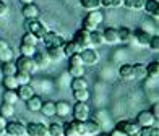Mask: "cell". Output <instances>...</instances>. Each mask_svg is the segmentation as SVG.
<instances>
[{
  "mask_svg": "<svg viewBox=\"0 0 159 136\" xmlns=\"http://www.w3.org/2000/svg\"><path fill=\"white\" fill-rule=\"evenodd\" d=\"M84 128H86V136H98L102 128H101V123L98 120H84Z\"/></svg>",
  "mask_w": 159,
  "mask_h": 136,
  "instance_id": "obj_14",
  "label": "cell"
},
{
  "mask_svg": "<svg viewBox=\"0 0 159 136\" xmlns=\"http://www.w3.org/2000/svg\"><path fill=\"white\" fill-rule=\"evenodd\" d=\"M41 42L46 46V49H49V47H62L65 44V39H63V36H60L59 33L47 31L46 36L41 39Z\"/></svg>",
  "mask_w": 159,
  "mask_h": 136,
  "instance_id": "obj_4",
  "label": "cell"
},
{
  "mask_svg": "<svg viewBox=\"0 0 159 136\" xmlns=\"http://www.w3.org/2000/svg\"><path fill=\"white\" fill-rule=\"evenodd\" d=\"M3 86H5V89H13V91H16V88H18V81H16V78H15V75L13 76H3Z\"/></svg>",
  "mask_w": 159,
  "mask_h": 136,
  "instance_id": "obj_40",
  "label": "cell"
},
{
  "mask_svg": "<svg viewBox=\"0 0 159 136\" xmlns=\"http://www.w3.org/2000/svg\"><path fill=\"white\" fill-rule=\"evenodd\" d=\"M89 42H91V47H101L104 46V36H102V31H89Z\"/></svg>",
  "mask_w": 159,
  "mask_h": 136,
  "instance_id": "obj_20",
  "label": "cell"
},
{
  "mask_svg": "<svg viewBox=\"0 0 159 136\" xmlns=\"http://www.w3.org/2000/svg\"><path fill=\"white\" fill-rule=\"evenodd\" d=\"M99 136H109V134H102V133H99Z\"/></svg>",
  "mask_w": 159,
  "mask_h": 136,
  "instance_id": "obj_54",
  "label": "cell"
},
{
  "mask_svg": "<svg viewBox=\"0 0 159 136\" xmlns=\"http://www.w3.org/2000/svg\"><path fill=\"white\" fill-rule=\"evenodd\" d=\"M115 128H119V130H122L125 134L128 136H136L140 131V125L136 123V121H128V120H122L117 123V126Z\"/></svg>",
  "mask_w": 159,
  "mask_h": 136,
  "instance_id": "obj_10",
  "label": "cell"
},
{
  "mask_svg": "<svg viewBox=\"0 0 159 136\" xmlns=\"http://www.w3.org/2000/svg\"><path fill=\"white\" fill-rule=\"evenodd\" d=\"M148 78V73H146V65L143 63H135L133 65V80H146Z\"/></svg>",
  "mask_w": 159,
  "mask_h": 136,
  "instance_id": "obj_24",
  "label": "cell"
},
{
  "mask_svg": "<svg viewBox=\"0 0 159 136\" xmlns=\"http://www.w3.org/2000/svg\"><path fill=\"white\" fill-rule=\"evenodd\" d=\"M13 59H15V54H13L11 47H7L5 50L0 52V62L5 63V62H13Z\"/></svg>",
  "mask_w": 159,
  "mask_h": 136,
  "instance_id": "obj_44",
  "label": "cell"
},
{
  "mask_svg": "<svg viewBox=\"0 0 159 136\" xmlns=\"http://www.w3.org/2000/svg\"><path fill=\"white\" fill-rule=\"evenodd\" d=\"M33 60L36 62L38 68H47L49 63H50V60H49V57H47L46 52H36L33 55Z\"/></svg>",
  "mask_w": 159,
  "mask_h": 136,
  "instance_id": "obj_23",
  "label": "cell"
},
{
  "mask_svg": "<svg viewBox=\"0 0 159 136\" xmlns=\"http://www.w3.org/2000/svg\"><path fill=\"white\" fill-rule=\"evenodd\" d=\"M124 5V0H101V7L106 8H120Z\"/></svg>",
  "mask_w": 159,
  "mask_h": 136,
  "instance_id": "obj_45",
  "label": "cell"
},
{
  "mask_svg": "<svg viewBox=\"0 0 159 136\" xmlns=\"http://www.w3.org/2000/svg\"><path fill=\"white\" fill-rule=\"evenodd\" d=\"M21 13H23V16H25L26 20H30V18H39L41 10L38 8V5H34V3H28V5H25V7H23Z\"/></svg>",
  "mask_w": 159,
  "mask_h": 136,
  "instance_id": "obj_17",
  "label": "cell"
},
{
  "mask_svg": "<svg viewBox=\"0 0 159 136\" xmlns=\"http://www.w3.org/2000/svg\"><path fill=\"white\" fill-rule=\"evenodd\" d=\"M80 5H81L84 10L93 11V10L101 8V0H80Z\"/></svg>",
  "mask_w": 159,
  "mask_h": 136,
  "instance_id": "obj_34",
  "label": "cell"
},
{
  "mask_svg": "<svg viewBox=\"0 0 159 136\" xmlns=\"http://www.w3.org/2000/svg\"><path fill=\"white\" fill-rule=\"evenodd\" d=\"M8 15V5L3 0H0V16H7Z\"/></svg>",
  "mask_w": 159,
  "mask_h": 136,
  "instance_id": "obj_48",
  "label": "cell"
},
{
  "mask_svg": "<svg viewBox=\"0 0 159 136\" xmlns=\"http://www.w3.org/2000/svg\"><path fill=\"white\" fill-rule=\"evenodd\" d=\"M63 136H80L76 121H68L67 125H63Z\"/></svg>",
  "mask_w": 159,
  "mask_h": 136,
  "instance_id": "obj_33",
  "label": "cell"
},
{
  "mask_svg": "<svg viewBox=\"0 0 159 136\" xmlns=\"http://www.w3.org/2000/svg\"><path fill=\"white\" fill-rule=\"evenodd\" d=\"M5 133L8 136H26V125L20 120L7 121L5 123Z\"/></svg>",
  "mask_w": 159,
  "mask_h": 136,
  "instance_id": "obj_5",
  "label": "cell"
},
{
  "mask_svg": "<svg viewBox=\"0 0 159 136\" xmlns=\"http://www.w3.org/2000/svg\"><path fill=\"white\" fill-rule=\"evenodd\" d=\"M7 47H10V46H8V42H7L5 39H0V52H2V50H5Z\"/></svg>",
  "mask_w": 159,
  "mask_h": 136,
  "instance_id": "obj_52",
  "label": "cell"
},
{
  "mask_svg": "<svg viewBox=\"0 0 159 136\" xmlns=\"http://www.w3.org/2000/svg\"><path fill=\"white\" fill-rule=\"evenodd\" d=\"M62 50H63V55H65V57H71L73 54L80 52L78 47H76V44H75L73 41H68V42L65 41V44L62 46Z\"/></svg>",
  "mask_w": 159,
  "mask_h": 136,
  "instance_id": "obj_32",
  "label": "cell"
},
{
  "mask_svg": "<svg viewBox=\"0 0 159 136\" xmlns=\"http://www.w3.org/2000/svg\"><path fill=\"white\" fill-rule=\"evenodd\" d=\"M68 75L71 78L84 76V65H68Z\"/></svg>",
  "mask_w": 159,
  "mask_h": 136,
  "instance_id": "obj_38",
  "label": "cell"
},
{
  "mask_svg": "<svg viewBox=\"0 0 159 136\" xmlns=\"http://www.w3.org/2000/svg\"><path fill=\"white\" fill-rule=\"evenodd\" d=\"M70 88L73 91H78V89H88V81L84 80V76H78V78H73L70 81Z\"/></svg>",
  "mask_w": 159,
  "mask_h": 136,
  "instance_id": "obj_28",
  "label": "cell"
},
{
  "mask_svg": "<svg viewBox=\"0 0 159 136\" xmlns=\"http://www.w3.org/2000/svg\"><path fill=\"white\" fill-rule=\"evenodd\" d=\"M41 112L44 117H55V102L54 101H47V102H42L41 105Z\"/></svg>",
  "mask_w": 159,
  "mask_h": 136,
  "instance_id": "obj_27",
  "label": "cell"
},
{
  "mask_svg": "<svg viewBox=\"0 0 159 136\" xmlns=\"http://www.w3.org/2000/svg\"><path fill=\"white\" fill-rule=\"evenodd\" d=\"M46 54L50 62H62L65 59L62 47H49V49H46Z\"/></svg>",
  "mask_w": 159,
  "mask_h": 136,
  "instance_id": "obj_19",
  "label": "cell"
},
{
  "mask_svg": "<svg viewBox=\"0 0 159 136\" xmlns=\"http://www.w3.org/2000/svg\"><path fill=\"white\" fill-rule=\"evenodd\" d=\"M26 31L34 34L36 37L42 39L49 29H47V26L42 23V21H39L38 18H30V20H26Z\"/></svg>",
  "mask_w": 159,
  "mask_h": 136,
  "instance_id": "obj_2",
  "label": "cell"
},
{
  "mask_svg": "<svg viewBox=\"0 0 159 136\" xmlns=\"http://www.w3.org/2000/svg\"><path fill=\"white\" fill-rule=\"evenodd\" d=\"M68 65H83L80 52H76V54H73L71 57H68Z\"/></svg>",
  "mask_w": 159,
  "mask_h": 136,
  "instance_id": "obj_47",
  "label": "cell"
},
{
  "mask_svg": "<svg viewBox=\"0 0 159 136\" xmlns=\"http://www.w3.org/2000/svg\"><path fill=\"white\" fill-rule=\"evenodd\" d=\"M80 55H81L83 65L93 67V65H96V63L99 62V54H98V50H94L93 47H86V49H83V50L80 52Z\"/></svg>",
  "mask_w": 159,
  "mask_h": 136,
  "instance_id": "obj_9",
  "label": "cell"
},
{
  "mask_svg": "<svg viewBox=\"0 0 159 136\" xmlns=\"http://www.w3.org/2000/svg\"><path fill=\"white\" fill-rule=\"evenodd\" d=\"M71 113H73V118L78 121H84L89 118V105L88 102H76L73 107H71Z\"/></svg>",
  "mask_w": 159,
  "mask_h": 136,
  "instance_id": "obj_6",
  "label": "cell"
},
{
  "mask_svg": "<svg viewBox=\"0 0 159 136\" xmlns=\"http://www.w3.org/2000/svg\"><path fill=\"white\" fill-rule=\"evenodd\" d=\"M18 101H20V99H18L16 91H13V89H5V94H3V102L15 105Z\"/></svg>",
  "mask_w": 159,
  "mask_h": 136,
  "instance_id": "obj_35",
  "label": "cell"
},
{
  "mask_svg": "<svg viewBox=\"0 0 159 136\" xmlns=\"http://www.w3.org/2000/svg\"><path fill=\"white\" fill-rule=\"evenodd\" d=\"M144 2L146 0H124L122 7H125L128 10H133V11H141L144 8Z\"/></svg>",
  "mask_w": 159,
  "mask_h": 136,
  "instance_id": "obj_26",
  "label": "cell"
},
{
  "mask_svg": "<svg viewBox=\"0 0 159 136\" xmlns=\"http://www.w3.org/2000/svg\"><path fill=\"white\" fill-rule=\"evenodd\" d=\"M102 36H104V42L106 44H119V31L115 29V28H106V29L102 31Z\"/></svg>",
  "mask_w": 159,
  "mask_h": 136,
  "instance_id": "obj_15",
  "label": "cell"
},
{
  "mask_svg": "<svg viewBox=\"0 0 159 136\" xmlns=\"http://www.w3.org/2000/svg\"><path fill=\"white\" fill-rule=\"evenodd\" d=\"M26 136H49V126L39 121H31L26 125Z\"/></svg>",
  "mask_w": 159,
  "mask_h": 136,
  "instance_id": "obj_8",
  "label": "cell"
},
{
  "mask_svg": "<svg viewBox=\"0 0 159 136\" xmlns=\"http://www.w3.org/2000/svg\"><path fill=\"white\" fill-rule=\"evenodd\" d=\"M149 112L153 113V117H154L156 120L159 118V105H157V102H156V104H153V105H151V109H149Z\"/></svg>",
  "mask_w": 159,
  "mask_h": 136,
  "instance_id": "obj_49",
  "label": "cell"
},
{
  "mask_svg": "<svg viewBox=\"0 0 159 136\" xmlns=\"http://www.w3.org/2000/svg\"><path fill=\"white\" fill-rule=\"evenodd\" d=\"M0 73H2V76H13L16 73V67L13 62H5L2 63V68H0Z\"/></svg>",
  "mask_w": 159,
  "mask_h": 136,
  "instance_id": "obj_31",
  "label": "cell"
},
{
  "mask_svg": "<svg viewBox=\"0 0 159 136\" xmlns=\"http://www.w3.org/2000/svg\"><path fill=\"white\" fill-rule=\"evenodd\" d=\"M15 67H16V70H21V71H28V73H36L39 68H38V65H36V62L33 60V57H25V55H21V57H18L16 59V62H15Z\"/></svg>",
  "mask_w": 159,
  "mask_h": 136,
  "instance_id": "obj_3",
  "label": "cell"
},
{
  "mask_svg": "<svg viewBox=\"0 0 159 136\" xmlns=\"http://www.w3.org/2000/svg\"><path fill=\"white\" fill-rule=\"evenodd\" d=\"M73 97L76 99V102H88L89 101V91L88 89L73 91Z\"/></svg>",
  "mask_w": 159,
  "mask_h": 136,
  "instance_id": "obj_41",
  "label": "cell"
},
{
  "mask_svg": "<svg viewBox=\"0 0 159 136\" xmlns=\"http://www.w3.org/2000/svg\"><path fill=\"white\" fill-rule=\"evenodd\" d=\"M151 36L148 31L141 29V28H136L133 31V42H136L140 47H148L149 46V41H151Z\"/></svg>",
  "mask_w": 159,
  "mask_h": 136,
  "instance_id": "obj_11",
  "label": "cell"
},
{
  "mask_svg": "<svg viewBox=\"0 0 159 136\" xmlns=\"http://www.w3.org/2000/svg\"><path fill=\"white\" fill-rule=\"evenodd\" d=\"M136 136H159L156 126H140V131Z\"/></svg>",
  "mask_w": 159,
  "mask_h": 136,
  "instance_id": "obj_42",
  "label": "cell"
},
{
  "mask_svg": "<svg viewBox=\"0 0 159 136\" xmlns=\"http://www.w3.org/2000/svg\"><path fill=\"white\" fill-rule=\"evenodd\" d=\"M41 105H42V99L39 96H33L26 101V109L30 112H39L41 110Z\"/></svg>",
  "mask_w": 159,
  "mask_h": 136,
  "instance_id": "obj_25",
  "label": "cell"
},
{
  "mask_svg": "<svg viewBox=\"0 0 159 136\" xmlns=\"http://www.w3.org/2000/svg\"><path fill=\"white\" fill-rule=\"evenodd\" d=\"M49 136H63V125L60 121H54L49 126Z\"/></svg>",
  "mask_w": 159,
  "mask_h": 136,
  "instance_id": "obj_37",
  "label": "cell"
},
{
  "mask_svg": "<svg viewBox=\"0 0 159 136\" xmlns=\"http://www.w3.org/2000/svg\"><path fill=\"white\" fill-rule=\"evenodd\" d=\"M16 94H18V99H21V101H28L30 97H33L36 94V91L31 84H20L16 88Z\"/></svg>",
  "mask_w": 159,
  "mask_h": 136,
  "instance_id": "obj_13",
  "label": "cell"
},
{
  "mask_svg": "<svg viewBox=\"0 0 159 136\" xmlns=\"http://www.w3.org/2000/svg\"><path fill=\"white\" fill-rule=\"evenodd\" d=\"M13 115H15V105L7 104V102H3L2 105H0V117H3V118H11Z\"/></svg>",
  "mask_w": 159,
  "mask_h": 136,
  "instance_id": "obj_30",
  "label": "cell"
},
{
  "mask_svg": "<svg viewBox=\"0 0 159 136\" xmlns=\"http://www.w3.org/2000/svg\"><path fill=\"white\" fill-rule=\"evenodd\" d=\"M71 113V105L67 101H59L55 102V115H59L62 118H67Z\"/></svg>",
  "mask_w": 159,
  "mask_h": 136,
  "instance_id": "obj_16",
  "label": "cell"
},
{
  "mask_svg": "<svg viewBox=\"0 0 159 136\" xmlns=\"http://www.w3.org/2000/svg\"><path fill=\"white\" fill-rule=\"evenodd\" d=\"M109 136H128V134H125L122 130H119V128H114V130L111 131V134Z\"/></svg>",
  "mask_w": 159,
  "mask_h": 136,
  "instance_id": "obj_51",
  "label": "cell"
},
{
  "mask_svg": "<svg viewBox=\"0 0 159 136\" xmlns=\"http://www.w3.org/2000/svg\"><path fill=\"white\" fill-rule=\"evenodd\" d=\"M144 11L148 13V15H151L154 20L159 18V2L157 0H146L144 2Z\"/></svg>",
  "mask_w": 159,
  "mask_h": 136,
  "instance_id": "obj_18",
  "label": "cell"
},
{
  "mask_svg": "<svg viewBox=\"0 0 159 136\" xmlns=\"http://www.w3.org/2000/svg\"><path fill=\"white\" fill-rule=\"evenodd\" d=\"M151 50L154 52H159V36L157 34H153L151 36V41H149V46H148Z\"/></svg>",
  "mask_w": 159,
  "mask_h": 136,
  "instance_id": "obj_46",
  "label": "cell"
},
{
  "mask_svg": "<svg viewBox=\"0 0 159 136\" xmlns=\"http://www.w3.org/2000/svg\"><path fill=\"white\" fill-rule=\"evenodd\" d=\"M36 52H38L36 46H30V44H21L20 46V54L25 55V57H33Z\"/></svg>",
  "mask_w": 159,
  "mask_h": 136,
  "instance_id": "obj_43",
  "label": "cell"
},
{
  "mask_svg": "<svg viewBox=\"0 0 159 136\" xmlns=\"http://www.w3.org/2000/svg\"><path fill=\"white\" fill-rule=\"evenodd\" d=\"M117 31H119V42H124V44L133 42V29H130L127 26H122Z\"/></svg>",
  "mask_w": 159,
  "mask_h": 136,
  "instance_id": "obj_21",
  "label": "cell"
},
{
  "mask_svg": "<svg viewBox=\"0 0 159 136\" xmlns=\"http://www.w3.org/2000/svg\"><path fill=\"white\" fill-rule=\"evenodd\" d=\"M23 5H28V3H34V0H20Z\"/></svg>",
  "mask_w": 159,
  "mask_h": 136,
  "instance_id": "obj_53",
  "label": "cell"
},
{
  "mask_svg": "<svg viewBox=\"0 0 159 136\" xmlns=\"http://www.w3.org/2000/svg\"><path fill=\"white\" fill-rule=\"evenodd\" d=\"M76 44V47H78V50L81 52L83 49H86V47H91V42H89V31H86L84 28H81V29H78L76 33H75V36H73V39H71Z\"/></svg>",
  "mask_w": 159,
  "mask_h": 136,
  "instance_id": "obj_7",
  "label": "cell"
},
{
  "mask_svg": "<svg viewBox=\"0 0 159 136\" xmlns=\"http://www.w3.org/2000/svg\"><path fill=\"white\" fill-rule=\"evenodd\" d=\"M104 21V15L101 13L99 10H93V11H88V15L84 16V21H83V28L86 31H94L98 29V26Z\"/></svg>",
  "mask_w": 159,
  "mask_h": 136,
  "instance_id": "obj_1",
  "label": "cell"
},
{
  "mask_svg": "<svg viewBox=\"0 0 159 136\" xmlns=\"http://www.w3.org/2000/svg\"><path fill=\"white\" fill-rule=\"evenodd\" d=\"M5 123H7V118L0 117V136L5 134Z\"/></svg>",
  "mask_w": 159,
  "mask_h": 136,
  "instance_id": "obj_50",
  "label": "cell"
},
{
  "mask_svg": "<svg viewBox=\"0 0 159 136\" xmlns=\"http://www.w3.org/2000/svg\"><path fill=\"white\" fill-rule=\"evenodd\" d=\"M156 118L153 117V113L149 110H143L138 113V117H136V123L140 126H154L156 125Z\"/></svg>",
  "mask_w": 159,
  "mask_h": 136,
  "instance_id": "obj_12",
  "label": "cell"
},
{
  "mask_svg": "<svg viewBox=\"0 0 159 136\" xmlns=\"http://www.w3.org/2000/svg\"><path fill=\"white\" fill-rule=\"evenodd\" d=\"M146 73H148L149 80L157 81V78H159V63L157 62H151L149 65H146Z\"/></svg>",
  "mask_w": 159,
  "mask_h": 136,
  "instance_id": "obj_29",
  "label": "cell"
},
{
  "mask_svg": "<svg viewBox=\"0 0 159 136\" xmlns=\"http://www.w3.org/2000/svg\"><path fill=\"white\" fill-rule=\"evenodd\" d=\"M41 42V39L39 37H36L34 34H31V33H25L23 34V37H21V44H30V46H38Z\"/></svg>",
  "mask_w": 159,
  "mask_h": 136,
  "instance_id": "obj_39",
  "label": "cell"
},
{
  "mask_svg": "<svg viewBox=\"0 0 159 136\" xmlns=\"http://www.w3.org/2000/svg\"><path fill=\"white\" fill-rule=\"evenodd\" d=\"M119 76L122 80H133V65H130V63H124V65L119 67Z\"/></svg>",
  "mask_w": 159,
  "mask_h": 136,
  "instance_id": "obj_22",
  "label": "cell"
},
{
  "mask_svg": "<svg viewBox=\"0 0 159 136\" xmlns=\"http://www.w3.org/2000/svg\"><path fill=\"white\" fill-rule=\"evenodd\" d=\"M15 78H16L18 84H30V83H31V73H28V71H21V70H16Z\"/></svg>",
  "mask_w": 159,
  "mask_h": 136,
  "instance_id": "obj_36",
  "label": "cell"
}]
</instances>
